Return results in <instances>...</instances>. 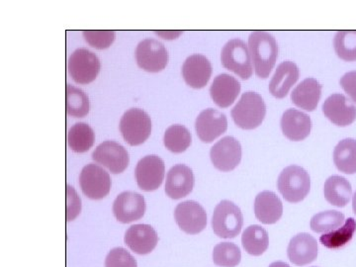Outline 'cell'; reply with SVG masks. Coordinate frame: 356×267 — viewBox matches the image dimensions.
Wrapping results in <instances>:
<instances>
[{"label":"cell","mask_w":356,"mask_h":267,"mask_svg":"<svg viewBox=\"0 0 356 267\" xmlns=\"http://www.w3.org/2000/svg\"><path fill=\"white\" fill-rule=\"evenodd\" d=\"M165 175V163L156 154L145 156L136 166V180L138 186L144 191H156L163 184Z\"/></svg>","instance_id":"cell-10"},{"label":"cell","mask_w":356,"mask_h":267,"mask_svg":"<svg viewBox=\"0 0 356 267\" xmlns=\"http://www.w3.org/2000/svg\"><path fill=\"white\" fill-rule=\"evenodd\" d=\"M195 129L199 139L206 144H209L226 132L228 129V120L226 115L218 110H203L196 119Z\"/></svg>","instance_id":"cell-15"},{"label":"cell","mask_w":356,"mask_h":267,"mask_svg":"<svg viewBox=\"0 0 356 267\" xmlns=\"http://www.w3.org/2000/svg\"><path fill=\"white\" fill-rule=\"evenodd\" d=\"M248 50L254 63L255 74L261 79H267L277 60V42L269 33L254 31L248 38Z\"/></svg>","instance_id":"cell-1"},{"label":"cell","mask_w":356,"mask_h":267,"mask_svg":"<svg viewBox=\"0 0 356 267\" xmlns=\"http://www.w3.org/2000/svg\"><path fill=\"white\" fill-rule=\"evenodd\" d=\"M146 212V201L144 196L137 192H122L115 199L113 214L119 222L129 224L138 221Z\"/></svg>","instance_id":"cell-14"},{"label":"cell","mask_w":356,"mask_h":267,"mask_svg":"<svg viewBox=\"0 0 356 267\" xmlns=\"http://www.w3.org/2000/svg\"><path fill=\"white\" fill-rule=\"evenodd\" d=\"M175 218L182 231L189 235H197L207 226V215L200 204L195 201H185L175 208Z\"/></svg>","instance_id":"cell-12"},{"label":"cell","mask_w":356,"mask_h":267,"mask_svg":"<svg viewBox=\"0 0 356 267\" xmlns=\"http://www.w3.org/2000/svg\"><path fill=\"white\" fill-rule=\"evenodd\" d=\"M212 65L205 56L192 55L186 58L182 67L185 83L192 88L200 89L207 86L212 76Z\"/></svg>","instance_id":"cell-19"},{"label":"cell","mask_w":356,"mask_h":267,"mask_svg":"<svg viewBox=\"0 0 356 267\" xmlns=\"http://www.w3.org/2000/svg\"><path fill=\"white\" fill-rule=\"evenodd\" d=\"M210 158L217 170L224 172H232L242 161V146L238 140L228 136L212 147Z\"/></svg>","instance_id":"cell-11"},{"label":"cell","mask_w":356,"mask_h":267,"mask_svg":"<svg viewBox=\"0 0 356 267\" xmlns=\"http://www.w3.org/2000/svg\"><path fill=\"white\" fill-rule=\"evenodd\" d=\"M341 88L356 104V70L348 72L339 81Z\"/></svg>","instance_id":"cell-39"},{"label":"cell","mask_w":356,"mask_h":267,"mask_svg":"<svg viewBox=\"0 0 356 267\" xmlns=\"http://www.w3.org/2000/svg\"><path fill=\"white\" fill-rule=\"evenodd\" d=\"M344 221L346 217L343 213L334 210L325 211L312 218L310 226L312 231L315 233L327 234L343 226Z\"/></svg>","instance_id":"cell-33"},{"label":"cell","mask_w":356,"mask_h":267,"mask_svg":"<svg viewBox=\"0 0 356 267\" xmlns=\"http://www.w3.org/2000/svg\"><path fill=\"white\" fill-rule=\"evenodd\" d=\"M191 133L182 125H172L166 129L163 143L172 153L181 154L191 147Z\"/></svg>","instance_id":"cell-32"},{"label":"cell","mask_w":356,"mask_h":267,"mask_svg":"<svg viewBox=\"0 0 356 267\" xmlns=\"http://www.w3.org/2000/svg\"><path fill=\"white\" fill-rule=\"evenodd\" d=\"M337 57L346 62L356 60V31H339L334 39Z\"/></svg>","instance_id":"cell-35"},{"label":"cell","mask_w":356,"mask_h":267,"mask_svg":"<svg viewBox=\"0 0 356 267\" xmlns=\"http://www.w3.org/2000/svg\"><path fill=\"white\" fill-rule=\"evenodd\" d=\"M269 267H290L288 266L287 264H285V262L282 261H276L273 262V264H271Z\"/></svg>","instance_id":"cell-41"},{"label":"cell","mask_w":356,"mask_h":267,"mask_svg":"<svg viewBox=\"0 0 356 267\" xmlns=\"http://www.w3.org/2000/svg\"><path fill=\"white\" fill-rule=\"evenodd\" d=\"M124 242L136 254H147L158 245L159 236L149 225H134L126 232Z\"/></svg>","instance_id":"cell-18"},{"label":"cell","mask_w":356,"mask_h":267,"mask_svg":"<svg viewBox=\"0 0 356 267\" xmlns=\"http://www.w3.org/2000/svg\"><path fill=\"white\" fill-rule=\"evenodd\" d=\"M135 56L138 65L146 72H161L168 65V50L165 44L154 39L140 42L136 49Z\"/></svg>","instance_id":"cell-9"},{"label":"cell","mask_w":356,"mask_h":267,"mask_svg":"<svg viewBox=\"0 0 356 267\" xmlns=\"http://www.w3.org/2000/svg\"><path fill=\"white\" fill-rule=\"evenodd\" d=\"M120 132L130 146L144 144L151 136V117L140 108L128 110L122 116Z\"/></svg>","instance_id":"cell-6"},{"label":"cell","mask_w":356,"mask_h":267,"mask_svg":"<svg viewBox=\"0 0 356 267\" xmlns=\"http://www.w3.org/2000/svg\"><path fill=\"white\" fill-rule=\"evenodd\" d=\"M92 159L114 175L123 172L130 163L127 149L114 140H106L96 147Z\"/></svg>","instance_id":"cell-13"},{"label":"cell","mask_w":356,"mask_h":267,"mask_svg":"<svg viewBox=\"0 0 356 267\" xmlns=\"http://www.w3.org/2000/svg\"><path fill=\"white\" fill-rule=\"evenodd\" d=\"M254 214L264 225H273L280 221L283 214V205L280 197L271 191L261 192L255 197Z\"/></svg>","instance_id":"cell-23"},{"label":"cell","mask_w":356,"mask_h":267,"mask_svg":"<svg viewBox=\"0 0 356 267\" xmlns=\"http://www.w3.org/2000/svg\"><path fill=\"white\" fill-rule=\"evenodd\" d=\"M353 212H355V214L356 215V192L355 193V195H353Z\"/></svg>","instance_id":"cell-42"},{"label":"cell","mask_w":356,"mask_h":267,"mask_svg":"<svg viewBox=\"0 0 356 267\" xmlns=\"http://www.w3.org/2000/svg\"><path fill=\"white\" fill-rule=\"evenodd\" d=\"M288 259L295 266H304L315 261L318 257V243L309 234H299L290 241Z\"/></svg>","instance_id":"cell-20"},{"label":"cell","mask_w":356,"mask_h":267,"mask_svg":"<svg viewBox=\"0 0 356 267\" xmlns=\"http://www.w3.org/2000/svg\"><path fill=\"white\" fill-rule=\"evenodd\" d=\"M242 211L231 201L224 200L218 204L212 218L213 231L222 238H234L242 231Z\"/></svg>","instance_id":"cell-4"},{"label":"cell","mask_w":356,"mask_h":267,"mask_svg":"<svg viewBox=\"0 0 356 267\" xmlns=\"http://www.w3.org/2000/svg\"><path fill=\"white\" fill-rule=\"evenodd\" d=\"M105 267H138L137 261L125 248L111 250L105 259Z\"/></svg>","instance_id":"cell-37"},{"label":"cell","mask_w":356,"mask_h":267,"mask_svg":"<svg viewBox=\"0 0 356 267\" xmlns=\"http://www.w3.org/2000/svg\"><path fill=\"white\" fill-rule=\"evenodd\" d=\"M65 110L70 116L83 118L89 113L90 103L88 96L81 89L67 84L65 89Z\"/></svg>","instance_id":"cell-30"},{"label":"cell","mask_w":356,"mask_h":267,"mask_svg":"<svg viewBox=\"0 0 356 267\" xmlns=\"http://www.w3.org/2000/svg\"><path fill=\"white\" fill-rule=\"evenodd\" d=\"M81 211V197L77 195L74 187L67 185V221H74Z\"/></svg>","instance_id":"cell-38"},{"label":"cell","mask_w":356,"mask_h":267,"mask_svg":"<svg viewBox=\"0 0 356 267\" xmlns=\"http://www.w3.org/2000/svg\"><path fill=\"white\" fill-rule=\"evenodd\" d=\"M222 67L233 72L243 81L252 77L254 72L248 46L240 39H234L225 44L221 54Z\"/></svg>","instance_id":"cell-5"},{"label":"cell","mask_w":356,"mask_h":267,"mask_svg":"<svg viewBox=\"0 0 356 267\" xmlns=\"http://www.w3.org/2000/svg\"><path fill=\"white\" fill-rule=\"evenodd\" d=\"M325 116L339 127H346L356 120V107L341 93H334L323 104Z\"/></svg>","instance_id":"cell-16"},{"label":"cell","mask_w":356,"mask_h":267,"mask_svg":"<svg viewBox=\"0 0 356 267\" xmlns=\"http://www.w3.org/2000/svg\"><path fill=\"white\" fill-rule=\"evenodd\" d=\"M280 125L285 137L295 142L305 140L312 130L310 117L296 109L285 111L281 118Z\"/></svg>","instance_id":"cell-22"},{"label":"cell","mask_w":356,"mask_h":267,"mask_svg":"<svg viewBox=\"0 0 356 267\" xmlns=\"http://www.w3.org/2000/svg\"><path fill=\"white\" fill-rule=\"evenodd\" d=\"M266 114V105L259 93L248 91L243 93L240 102L232 110L236 125L243 130L259 127Z\"/></svg>","instance_id":"cell-2"},{"label":"cell","mask_w":356,"mask_h":267,"mask_svg":"<svg viewBox=\"0 0 356 267\" xmlns=\"http://www.w3.org/2000/svg\"><path fill=\"white\" fill-rule=\"evenodd\" d=\"M299 79V69L295 63L286 60L280 64L269 83V91L276 98H284Z\"/></svg>","instance_id":"cell-24"},{"label":"cell","mask_w":356,"mask_h":267,"mask_svg":"<svg viewBox=\"0 0 356 267\" xmlns=\"http://www.w3.org/2000/svg\"><path fill=\"white\" fill-rule=\"evenodd\" d=\"M95 142V131L88 124H74L67 133V145L74 153H86L91 149Z\"/></svg>","instance_id":"cell-28"},{"label":"cell","mask_w":356,"mask_h":267,"mask_svg":"<svg viewBox=\"0 0 356 267\" xmlns=\"http://www.w3.org/2000/svg\"><path fill=\"white\" fill-rule=\"evenodd\" d=\"M83 38L91 47L97 50H104L113 44L116 38V33L107 30V31H97V30H86L83 32Z\"/></svg>","instance_id":"cell-36"},{"label":"cell","mask_w":356,"mask_h":267,"mask_svg":"<svg viewBox=\"0 0 356 267\" xmlns=\"http://www.w3.org/2000/svg\"><path fill=\"white\" fill-rule=\"evenodd\" d=\"M242 243L248 254L259 257L268 248V234L261 226H250L243 233Z\"/></svg>","instance_id":"cell-29"},{"label":"cell","mask_w":356,"mask_h":267,"mask_svg":"<svg viewBox=\"0 0 356 267\" xmlns=\"http://www.w3.org/2000/svg\"><path fill=\"white\" fill-rule=\"evenodd\" d=\"M156 35H159V36H161V38L165 39V40H172V39H177L178 36H179L180 34H181V32H173V31H156Z\"/></svg>","instance_id":"cell-40"},{"label":"cell","mask_w":356,"mask_h":267,"mask_svg":"<svg viewBox=\"0 0 356 267\" xmlns=\"http://www.w3.org/2000/svg\"><path fill=\"white\" fill-rule=\"evenodd\" d=\"M99 58L93 51L88 49H77L70 55L67 62V70L70 76L76 83H92L100 72Z\"/></svg>","instance_id":"cell-7"},{"label":"cell","mask_w":356,"mask_h":267,"mask_svg":"<svg viewBox=\"0 0 356 267\" xmlns=\"http://www.w3.org/2000/svg\"><path fill=\"white\" fill-rule=\"evenodd\" d=\"M241 83L235 77L227 74L215 77L210 88V95L213 102L221 108H228L236 102L241 93Z\"/></svg>","instance_id":"cell-21"},{"label":"cell","mask_w":356,"mask_h":267,"mask_svg":"<svg viewBox=\"0 0 356 267\" xmlns=\"http://www.w3.org/2000/svg\"><path fill=\"white\" fill-rule=\"evenodd\" d=\"M323 86L317 79H304L291 93L292 102L299 108L312 112L317 108L318 103L322 96Z\"/></svg>","instance_id":"cell-25"},{"label":"cell","mask_w":356,"mask_h":267,"mask_svg":"<svg viewBox=\"0 0 356 267\" xmlns=\"http://www.w3.org/2000/svg\"><path fill=\"white\" fill-rule=\"evenodd\" d=\"M277 187L281 195L287 202H301L310 192V175L301 166H288L280 173Z\"/></svg>","instance_id":"cell-3"},{"label":"cell","mask_w":356,"mask_h":267,"mask_svg":"<svg viewBox=\"0 0 356 267\" xmlns=\"http://www.w3.org/2000/svg\"><path fill=\"white\" fill-rule=\"evenodd\" d=\"M355 231V220L353 218H350L339 229L321 236L320 243L325 248L337 250V248H343L346 243H350L353 240Z\"/></svg>","instance_id":"cell-31"},{"label":"cell","mask_w":356,"mask_h":267,"mask_svg":"<svg viewBox=\"0 0 356 267\" xmlns=\"http://www.w3.org/2000/svg\"><path fill=\"white\" fill-rule=\"evenodd\" d=\"M194 175L191 168L177 165L166 175L165 192L168 197L178 200L186 197L193 191Z\"/></svg>","instance_id":"cell-17"},{"label":"cell","mask_w":356,"mask_h":267,"mask_svg":"<svg viewBox=\"0 0 356 267\" xmlns=\"http://www.w3.org/2000/svg\"><path fill=\"white\" fill-rule=\"evenodd\" d=\"M111 177L106 170L95 163L84 166L79 175V185L86 197L100 200L111 191Z\"/></svg>","instance_id":"cell-8"},{"label":"cell","mask_w":356,"mask_h":267,"mask_svg":"<svg viewBox=\"0 0 356 267\" xmlns=\"http://www.w3.org/2000/svg\"><path fill=\"white\" fill-rule=\"evenodd\" d=\"M334 163L341 172L356 173V140L344 139L337 144L334 151Z\"/></svg>","instance_id":"cell-27"},{"label":"cell","mask_w":356,"mask_h":267,"mask_svg":"<svg viewBox=\"0 0 356 267\" xmlns=\"http://www.w3.org/2000/svg\"><path fill=\"white\" fill-rule=\"evenodd\" d=\"M242 261V252L235 243H218L213 250V261L218 266L236 267Z\"/></svg>","instance_id":"cell-34"},{"label":"cell","mask_w":356,"mask_h":267,"mask_svg":"<svg viewBox=\"0 0 356 267\" xmlns=\"http://www.w3.org/2000/svg\"><path fill=\"white\" fill-rule=\"evenodd\" d=\"M325 198L336 207H346L353 195V187L346 178L332 175L327 178L324 186Z\"/></svg>","instance_id":"cell-26"}]
</instances>
